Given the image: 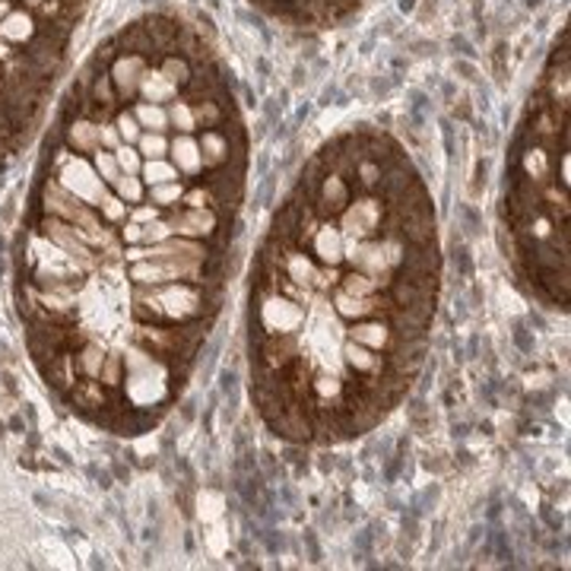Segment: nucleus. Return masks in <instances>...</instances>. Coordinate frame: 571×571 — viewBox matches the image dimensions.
Instances as JSON below:
<instances>
[{
	"instance_id": "nucleus-1",
	"label": "nucleus",
	"mask_w": 571,
	"mask_h": 571,
	"mask_svg": "<svg viewBox=\"0 0 571 571\" xmlns=\"http://www.w3.org/2000/svg\"><path fill=\"white\" fill-rule=\"evenodd\" d=\"M442 283L435 207L384 134L327 144L276 210L251 270V390L293 442L365 435L407 397Z\"/></svg>"
},
{
	"instance_id": "nucleus-2",
	"label": "nucleus",
	"mask_w": 571,
	"mask_h": 571,
	"mask_svg": "<svg viewBox=\"0 0 571 571\" xmlns=\"http://www.w3.org/2000/svg\"><path fill=\"white\" fill-rule=\"evenodd\" d=\"M514 264L546 305H569V54L559 51L514 156L505 197Z\"/></svg>"
}]
</instances>
